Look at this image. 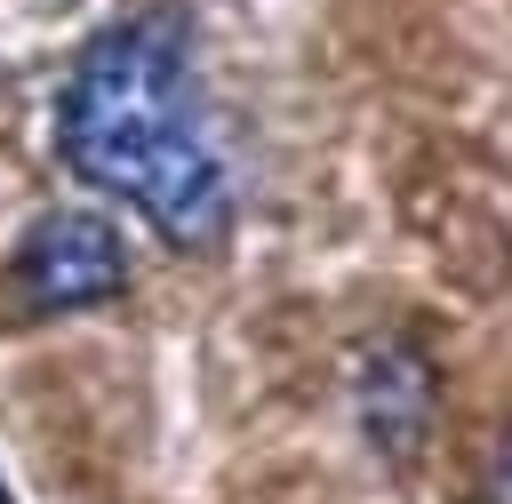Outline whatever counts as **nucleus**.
<instances>
[{"instance_id": "obj_5", "label": "nucleus", "mask_w": 512, "mask_h": 504, "mask_svg": "<svg viewBox=\"0 0 512 504\" xmlns=\"http://www.w3.org/2000/svg\"><path fill=\"white\" fill-rule=\"evenodd\" d=\"M0 504H8V480H0Z\"/></svg>"}, {"instance_id": "obj_1", "label": "nucleus", "mask_w": 512, "mask_h": 504, "mask_svg": "<svg viewBox=\"0 0 512 504\" xmlns=\"http://www.w3.org/2000/svg\"><path fill=\"white\" fill-rule=\"evenodd\" d=\"M56 152L80 184L120 192L168 248H216L232 232V176L200 112L192 32L176 8L104 24L56 96Z\"/></svg>"}, {"instance_id": "obj_4", "label": "nucleus", "mask_w": 512, "mask_h": 504, "mask_svg": "<svg viewBox=\"0 0 512 504\" xmlns=\"http://www.w3.org/2000/svg\"><path fill=\"white\" fill-rule=\"evenodd\" d=\"M480 504H512V432L496 440V456H488V480H480Z\"/></svg>"}, {"instance_id": "obj_2", "label": "nucleus", "mask_w": 512, "mask_h": 504, "mask_svg": "<svg viewBox=\"0 0 512 504\" xmlns=\"http://www.w3.org/2000/svg\"><path fill=\"white\" fill-rule=\"evenodd\" d=\"M120 288H128V248L88 208H48L8 256L16 312H80V304H104Z\"/></svg>"}, {"instance_id": "obj_3", "label": "nucleus", "mask_w": 512, "mask_h": 504, "mask_svg": "<svg viewBox=\"0 0 512 504\" xmlns=\"http://www.w3.org/2000/svg\"><path fill=\"white\" fill-rule=\"evenodd\" d=\"M352 400H360V432H368V448L400 472V464H416V448L432 440L440 376H432V360H424L416 336H376V344L360 352Z\"/></svg>"}]
</instances>
